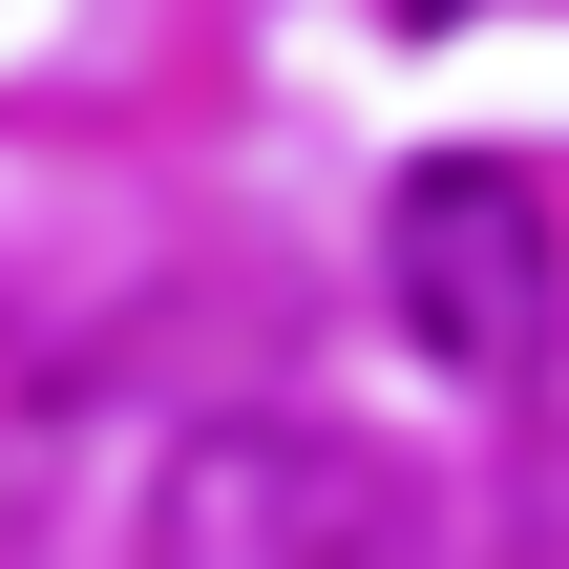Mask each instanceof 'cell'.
Returning <instances> with one entry per match:
<instances>
[{
	"mask_svg": "<svg viewBox=\"0 0 569 569\" xmlns=\"http://www.w3.org/2000/svg\"><path fill=\"white\" fill-rule=\"evenodd\" d=\"M380 21H422V42H443V21H465V0H380Z\"/></svg>",
	"mask_w": 569,
	"mask_h": 569,
	"instance_id": "obj_3",
	"label": "cell"
},
{
	"mask_svg": "<svg viewBox=\"0 0 569 569\" xmlns=\"http://www.w3.org/2000/svg\"><path fill=\"white\" fill-rule=\"evenodd\" d=\"M380 317H401L443 380L528 401V380H549V338H569L549 190H528L507 148H443V169H401V190H380Z\"/></svg>",
	"mask_w": 569,
	"mask_h": 569,
	"instance_id": "obj_1",
	"label": "cell"
},
{
	"mask_svg": "<svg viewBox=\"0 0 569 569\" xmlns=\"http://www.w3.org/2000/svg\"><path fill=\"white\" fill-rule=\"evenodd\" d=\"M148 549L169 569H338V549H401V486L338 422H190L148 465Z\"/></svg>",
	"mask_w": 569,
	"mask_h": 569,
	"instance_id": "obj_2",
	"label": "cell"
}]
</instances>
